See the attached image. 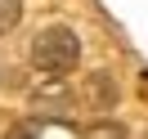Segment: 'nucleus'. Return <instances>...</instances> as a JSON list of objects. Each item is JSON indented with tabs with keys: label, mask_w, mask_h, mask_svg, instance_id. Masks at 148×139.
<instances>
[{
	"label": "nucleus",
	"mask_w": 148,
	"mask_h": 139,
	"mask_svg": "<svg viewBox=\"0 0 148 139\" xmlns=\"http://www.w3.org/2000/svg\"><path fill=\"white\" fill-rule=\"evenodd\" d=\"M32 63H36L40 72H49V76L72 72V67L81 63V40H76V31L63 27V23L45 27L36 40H32Z\"/></svg>",
	"instance_id": "nucleus-1"
},
{
	"label": "nucleus",
	"mask_w": 148,
	"mask_h": 139,
	"mask_svg": "<svg viewBox=\"0 0 148 139\" xmlns=\"http://www.w3.org/2000/svg\"><path fill=\"white\" fill-rule=\"evenodd\" d=\"M40 135V126H32V121H27V126H14L9 130V139H36Z\"/></svg>",
	"instance_id": "nucleus-5"
},
{
	"label": "nucleus",
	"mask_w": 148,
	"mask_h": 139,
	"mask_svg": "<svg viewBox=\"0 0 148 139\" xmlns=\"http://www.w3.org/2000/svg\"><path fill=\"white\" fill-rule=\"evenodd\" d=\"M85 139H126V126H117V121H99V126L85 130Z\"/></svg>",
	"instance_id": "nucleus-4"
},
{
	"label": "nucleus",
	"mask_w": 148,
	"mask_h": 139,
	"mask_svg": "<svg viewBox=\"0 0 148 139\" xmlns=\"http://www.w3.org/2000/svg\"><path fill=\"white\" fill-rule=\"evenodd\" d=\"M18 18H23V0H0V36L18 27Z\"/></svg>",
	"instance_id": "nucleus-2"
},
{
	"label": "nucleus",
	"mask_w": 148,
	"mask_h": 139,
	"mask_svg": "<svg viewBox=\"0 0 148 139\" xmlns=\"http://www.w3.org/2000/svg\"><path fill=\"white\" fill-rule=\"evenodd\" d=\"M90 90H94L90 99H94V103H103V108L117 99V90H112V76H94V81H90Z\"/></svg>",
	"instance_id": "nucleus-3"
}]
</instances>
